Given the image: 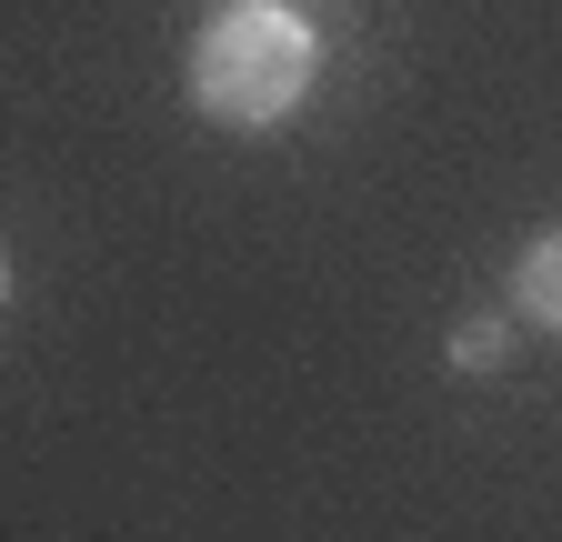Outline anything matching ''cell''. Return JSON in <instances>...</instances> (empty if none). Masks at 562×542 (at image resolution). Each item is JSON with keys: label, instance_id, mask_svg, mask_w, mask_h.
Instances as JSON below:
<instances>
[{"label": "cell", "instance_id": "obj_1", "mask_svg": "<svg viewBox=\"0 0 562 542\" xmlns=\"http://www.w3.org/2000/svg\"><path fill=\"white\" fill-rule=\"evenodd\" d=\"M322 81V41L302 11H222L191 41V101L232 131H271L292 121Z\"/></svg>", "mask_w": 562, "mask_h": 542}, {"label": "cell", "instance_id": "obj_2", "mask_svg": "<svg viewBox=\"0 0 562 542\" xmlns=\"http://www.w3.org/2000/svg\"><path fill=\"white\" fill-rule=\"evenodd\" d=\"M513 302H522V321H532V331H562V232H542V241L522 251Z\"/></svg>", "mask_w": 562, "mask_h": 542}, {"label": "cell", "instance_id": "obj_3", "mask_svg": "<svg viewBox=\"0 0 562 542\" xmlns=\"http://www.w3.org/2000/svg\"><path fill=\"white\" fill-rule=\"evenodd\" d=\"M503 342H513L503 321H462V331H452V362H462V372H482V362H503Z\"/></svg>", "mask_w": 562, "mask_h": 542}, {"label": "cell", "instance_id": "obj_4", "mask_svg": "<svg viewBox=\"0 0 562 542\" xmlns=\"http://www.w3.org/2000/svg\"><path fill=\"white\" fill-rule=\"evenodd\" d=\"M232 11H292V0H232Z\"/></svg>", "mask_w": 562, "mask_h": 542}, {"label": "cell", "instance_id": "obj_5", "mask_svg": "<svg viewBox=\"0 0 562 542\" xmlns=\"http://www.w3.org/2000/svg\"><path fill=\"white\" fill-rule=\"evenodd\" d=\"M0 292H11V261H0Z\"/></svg>", "mask_w": 562, "mask_h": 542}]
</instances>
